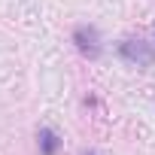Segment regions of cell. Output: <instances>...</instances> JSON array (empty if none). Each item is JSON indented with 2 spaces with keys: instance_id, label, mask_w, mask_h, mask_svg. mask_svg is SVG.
<instances>
[{
  "instance_id": "4",
  "label": "cell",
  "mask_w": 155,
  "mask_h": 155,
  "mask_svg": "<svg viewBox=\"0 0 155 155\" xmlns=\"http://www.w3.org/2000/svg\"><path fill=\"white\" fill-rule=\"evenodd\" d=\"M85 155H94V152H85Z\"/></svg>"
},
{
  "instance_id": "3",
  "label": "cell",
  "mask_w": 155,
  "mask_h": 155,
  "mask_svg": "<svg viewBox=\"0 0 155 155\" xmlns=\"http://www.w3.org/2000/svg\"><path fill=\"white\" fill-rule=\"evenodd\" d=\"M37 140H40V155H58L61 137H58L52 128H40V131H37Z\"/></svg>"
},
{
  "instance_id": "2",
  "label": "cell",
  "mask_w": 155,
  "mask_h": 155,
  "mask_svg": "<svg viewBox=\"0 0 155 155\" xmlns=\"http://www.w3.org/2000/svg\"><path fill=\"white\" fill-rule=\"evenodd\" d=\"M73 43H76V49H79L85 58H97L101 55V34H97V28H91V25H79L73 31Z\"/></svg>"
},
{
  "instance_id": "1",
  "label": "cell",
  "mask_w": 155,
  "mask_h": 155,
  "mask_svg": "<svg viewBox=\"0 0 155 155\" xmlns=\"http://www.w3.org/2000/svg\"><path fill=\"white\" fill-rule=\"evenodd\" d=\"M119 55H122V61H128V64H134V67H149V64L155 61V49H152L146 40H122Z\"/></svg>"
}]
</instances>
